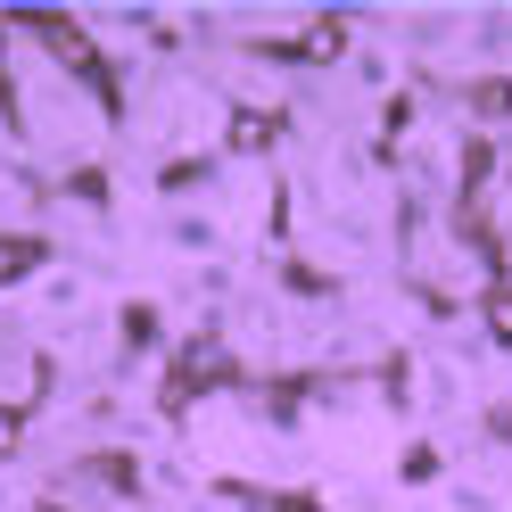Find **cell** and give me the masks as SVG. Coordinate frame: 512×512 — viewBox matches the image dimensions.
I'll use <instances>...</instances> for the list:
<instances>
[{
  "label": "cell",
  "mask_w": 512,
  "mask_h": 512,
  "mask_svg": "<svg viewBox=\"0 0 512 512\" xmlns=\"http://www.w3.org/2000/svg\"><path fill=\"white\" fill-rule=\"evenodd\" d=\"M34 256H42L34 240H0V281H17L25 265H34Z\"/></svg>",
  "instance_id": "cell-1"
},
{
  "label": "cell",
  "mask_w": 512,
  "mask_h": 512,
  "mask_svg": "<svg viewBox=\"0 0 512 512\" xmlns=\"http://www.w3.org/2000/svg\"><path fill=\"white\" fill-rule=\"evenodd\" d=\"M488 331H496V339H512V290H496V298H488Z\"/></svg>",
  "instance_id": "cell-2"
}]
</instances>
